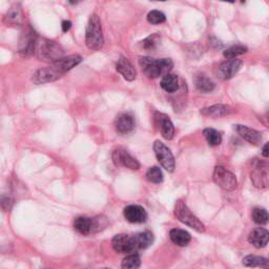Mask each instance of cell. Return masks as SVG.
<instances>
[{
  "label": "cell",
  "mask_w": 269,
  "mask_h": 269,
  "mask_svg": "<svg viewBox=\"0 0 269 269\" xmlns=\"http://www.w3.org/2000/svg\"><path fill=\"white\" fill-rule=\"evenodd\" d=\"M34 54L40 60L54 63L64 57V50L61 45L53 40L37 38L34 45Z\"/></svg>",
  "instance_id": "6da1fadb"
},
{
  "label": "cell",
  "mask_w": 269,
  "mask_h": 269,
  "mask_svg": "<svg viewBox=\"0 0 269 269\" xmlns=\"http://www.w3.org/2000/svg\"><path fill=\"white\" fill-rule=\"evenodd\" d=\"M139 64L145 75L152 79L167 75L173 66V62L168 58L154 59L151 57H141Z\"/></svg>",
  "instance_id": "7a4b0ae2"
},
{
  "label": "cell",
  "mask_w": 269,
  "mask_h": 269,
  "mask_svg": "<svg viewBox=\"0 0 269 269\" xmlns=\"http://www.w3.org/2000/svg\"><path fill=\"white\" fill-rule=\"evenodd\" d=\"M85 43L86 46L92 51H99L104 44V37L101 26L100 18L97 14H93L85 30Z\"/></svg>",
  "instance_id": "3957f363"
},
{
  "label": "cell",
  "mask_w": 269,
  "mask_h": 269,
  "mask_svg": "<svg viewBox=\"0 0 269 269\" xmlns=\"http://www.w3.org/2000/svg\"><path fill=\"white\" fill-rule=\"evenodd\" d=\"M174 216L177 217V219L180 222H182L183 224L192 228V230H194L198 232L205 231L204 224L202 223L196 216H194L182 200H178L176 202V205H174Z\"/></svg>",
  "instance_id": "277c9868"
},
{
  "label": "cell",
  "mask_w": 269,
  "mask_h": 269,
  "mask_svg": "<svg viewBox=\"0 0 269 269\" xmlns=\"http://www.w3.org/2000/svg\"><path fill=\"white\" fill-rule=\"evenodd\" d=\"M213 181L216 182L217 185H219L221 188L227 191L232 192L238 186V181L234 174L230 172L224 166L218 165L214 167L213 172Z\"/></svg>",
  "instance_id": "5b68a950"
},
{
  "label": "cell",
  "mask_w": 269,
  "mask_h": 269,
  "mask_svg": "<svg viewBox=\"0 0 269 269\" xmlns=\"http://www.w3.org/2000/svg\"><path fill=\"white\" fill-rule=\"evenodd\" d=\"M154 151L161 166L165 168L167 172L173 173L176 167V162H174V157L171 150L164 143L157 140L154 143Z\"/></svg>",
  "instance_id": "8992f818"
},
{
  "label": "cell",
  "mask_w": 269,
  "mask_h": 269,
  "mask_svg": "<svg viewBox=\"0 0 269 269\" xmlns=\"http://www.w3.org/2000/svg\"><path fill=\"white\" fill-rule=\"evenodd\" d=\"M102 220L100 218H89V217H78L74 221V228L75 231L82 234L87 235L91 233H95L101 231L102 226Z\"/></svg>",
  "instance_id": "52a82bcc"
},
{
  "label": "cell",
  "mask_w": 269,
  "mask_h": 269,
  "mask_svg": "<svg viewBox=\"0 0 269 269\" xmlns=\"http://www.w3.org/2000/svg\"><path fill=\"white\" fill-rule=\"evenodd\" d=\"M112 158L113 162L115 163L116 166L126 167L133 171H137L140 168V163L138 162V160L134 159L129 152L123 149H117L114 151Z\"/></svg>",
  "instance_id": "ba28073f"
},
{
  "label": "cell",
  "mask_w": 269,
  "mask_h": 269,
  "mask_svg": "<svg viewBox=\"0 0 269 269\" xmlns=\"http://www.w3.org/2000/svg\"><path fill=\"white\" fill-rule=\"evenodd\" d=\"M62 77V74L57 71L53 65L41 67V69L37 70L33 75V82L35 84H44L56 81L59 78Z\"/></svg>",
  "instance_id": "9c48e42d"
},
{
  "label": "cell",
  "mask_w": 269,
  "mask_h": 269,
  "mask_svg": "<svg viewBox=\"0 0 269 269\" xmlns=\"http://www.w3.org/2000/svg\"><path fill=\"white\" fill-rule=\"evenodd\" d=\"M112 246L119 253H130L136 250L134 237L125 233L115 235L112 240Z\"/></svg>",
  "instance_id": "30bf717a"
},
{
  "label": "cell",
  "mask_w": 269,
  "mask_h": 269,
  "mask_svg": "<svg viewBox=\"0 0 269 269\" xmlns=\"http://www.w3.org/2000/svg\"><path fill=\"white\" fill-rule=\"evenodd\" d=\"M242 66V60L240 59H230L222 62L218 67V76L222 80L231 79L237 75Z\"/></svg>",
  "instance_id": "8fae6325"
},
{
  "label": "cell",
  "mask_w": 269,
  "mask_h": 269,
  "mask_svg": "<svg viewBox=\"0 0 269 269\" xmlns=\"http://www.w3.org/2000/svg\"><path fill=\"white\" fill-rule=\"evenodd\" d=\"M124 218L131 223H144L147 220V212L142 206L140 205H129L123 211Z\"/></svg>",
  "instance_id": "7c38bea8"
},
{
  "label": "cell",
  "mask_w": 269,
  "mask_h": 269,
  "mask_svg": "<svg viewBox=\"0 0 269 269\" xmlns=\"http://www.w3.org/2000/svg\"><path fill=\"white\" fill-rule=\"evenodd\" d=\"M154 119L157 121V124L159 126V130L161 132V134L165 140H172L174 134V127L171 121L170 117H167L164 114L157 113Z\"/></svg>",
  "instance_id": "4fadbf2b"
},
{
  "label": "cell",
  "mask_w": 269,
  "mask_h": 269,
  "mask_svg": "<svg viewBox=\"0 0 269 269\" xmlns=\"http://www.w3.org/2000/svg\"><path fill=\"white\" fill-rule=\"evenodd\" d=\"M234 113V110L231 106L226 104H214L211 106L205 107L201 111V114L206 117H212V118H221L231 115Z\"/></svg>",
  "instance_id": "5bb4252c"
},
{
  "label": "cell",
  "mask_w": 269,
  "mask_h": 269,
  "mask_svg": "<svg viewBox=\"0 0 269 269\" xmlns=\"http://www.w3.org/2000/svg\"><path fill=\"white\" fill-rule=\"evenodd\" d=\"M82 61V57L80 55H70V56H64L63 58L59 59L58 61L52 63V65L55 67L57 71L63 74L67 71H71L74 67L77 66L80 62Z\"/></svg>",
  "instance_id": "9a60e30c"
},
{
  "label": "cell",
  "mask_w": 269,
  "mask_h": 269,
  "mask_svg": "<svg viewBox=\"0 0 269 269\" xmlns=\"http://www.w3.org/2000/svg\"><path fill=\"white\" fill-rule=\"evenodd\" d=\"M235 131L240 134V136L246 140L247 142H250V144L253 145H260L262 143V134L258 131H255L253 129H250V127L245 126V125H235Z\"/></svg>",
  "instance_id": "2e32d148"
},
{
  "label": "cell",
  "mask_w": 269,
  "mask_h": 269,
  "mask_svg": "<svg viewBox=\"0 0 269 269\" xmlns=\"http://www.w3.org/2000/svg\"><path fill=\"white\" fill-rule=\"evenodd\" d=\"M116 70L123 76L125 80H127V81H134L137 77V72L134 70V65L131 63L129 59L123 56L120 57V59L118 60Z\"/></svg>",
  "instance_id": "e0dca14e"
},
{
  "label": "cell",
  "mask_w": 269,
  "mask_h": 269,
  "mask_svg": "<svg viewBox=\"0 0 269 269\" xmlns=\"http://www.w3.org/2000/svg\"><path fill=\"white\" fill-rule=\"evenodd\" d=\"M268 238H269V232L266 231L265 228H255L253 230L250 235H248V242L251 245H253L255 248H263L267 246L268 244Z\"/></svg>",
  "instance_id": "ac0fdd59"
},
{
  "label": "cell",
  "mask_w": 269,
  "mask_h": 269,
  "mask_svg": "<svg viewBox=\"0 0 269 269\" xmlns=\"http://www.w3.org/2000/svg\"><path fill=\"white\" fill-rule=\"evenodd\" d=\"M115 126L118 133L129 134L134 129V119L131 114H120L115 120Z\"/></svg>",
  "instance_id": "d6986e66"
},
{
  "label": "cell",
  "mask_w": 269,
  "mask_h": 269,
  "mask_svg": "<svg viewBox=\"0 0 269 269\" xmlns=\"http://www.w3.org/2000/svg\"><path fill=\"white\" fill-rule=\"evenodd\" d=\"M170 238L173 243L181 247L187 246L192 241L191 233L183 230H179V228H173L170 231Z\"/></svg>",
  "instance_id": "ffe728a7"
},
{
  "label": "cell",
  "mask_w": 269,
  "mask_h": 269,
  "mask_svg": "<svg viewBox=\"0 0 269 269\" xmlns=\"http://www.w3.org/2000/svg\"><path fill=\"white\" fill-rule=\"evenodd\" d=\"M22 20V10L19 3L13 4L4 16V22L6 24H20Z\"/></svg>",
  "instance_id": "44dd1931"
},
{
  "label": "cell",
  "mask_w": 269,
  "mask_h": 269,
  "mask_svg": "<svg viewBox=\"0 0 269 269\" xmlns=\"http://www.w3.org/2000/svg\"><path fill=\"white\" fill-rule=\"evenodd\" d=\"M268 173H267V166H259L255 167V170L251 173V180L254 183V186L257 187H266L268 183Z\"/></svg>",
  "instance_id": "7402d4cb"
},
{
  "label": "cell",
  "mask_w": 269,
  "mask_h": 269,
  "mask_svg": "<svg viewBox=\"0 0 269 269\" xmlns=\"http://www.w3.org/2000/svg\"><path fill=\"white\" fill-rule=\"evenodd\" d=\"M133 237H134L136 250H146V248L150 247L154 242V235L150 231L139 232L137 234L133 235Z\"/></svg>",
  "instance_id": "603a6c76"
},
{
  "label": "cell",
  "mask_w": 269,
  "mask_h": 269,
  "mask_svg": "<svg viewBox=\"0 0 269 269\" xmlns=\"http://www.w3.org/2000/svg\"><path fill=\"white\" fill-rule=\"evenodd\" d=\"M161 87L167 93H174L179 89V78L174 74H167L161 80Z\"/></svg>",
  "instance_id": "cb8c5ba5"
},
{
  "label": "cell",
  "mask_w": 269,
  "mask_h": 269,
  "mask_svg": "<svg viewBox=\"0 0 269 269\" xmlns=\"http://www.w3.org/2000/svg\"><path fill=\"white\" fill-rule=\"evenodd\" d=\"M243 264L246 267L255 268L260 267L263 269H269L268 259L264 257H259V255H247L243 259Z\"/></svg>",
  "instance_id": "d4e9b609"
},
{
  "label": "cell",
  "mask_w": 269,
  "mask_h": 269,
  "mask_svg": "<svg viewBox=\"0 0 269 269\" xmlns=\"http://www.w3.org/2000/svg\"><path fill=\"white\" fill-rule=\"evenodd\" d=\"M194 84H196V87L199 92L204 94L212 92L214 90V86H216L211 80L205 75L196 76V78H194Z\"/></svg>",
  "instance_id": "484cf974"
},
{
  "label": "cell",
  "mask_w": 269,
  "mask_h": 269,
  "mask_svg": "<svg viewBox=\"0 0 269 269\" xmlns=\"http://www.w3.org/2000/svg\"><path fill=\"white\" fill-rule=\"evenodd\" d=\"M141 265V259L138 253H130L123 259L121 269H138Z\"/></svg>",
  "instance_id": "4316f807"
},
{
  "label": "cell",
  "mask_w": 269,
  "mask_h": 269,
  "mask_svg": "<svg viewBox=\"0 0 269 269\" xmlns=\"http://www.w3.org/2000/svg\"><path fill=\"white\" fill-rule=\"evenodd\" d=\"M203 134L211 146H218L222 143V134L214 129H205Z\"/></svg>",
  "instance_id": "83f0119b"
},
{
  "label": "cell",
  "mask_w": 269,
  "mask_h": 269,
  "mask_svg": "<svg viewBox=\"0 0 269 269\" xmlns=\"http://www.w3.org/2000/svg\"><path fill=\"white\" fill-rule=\"evenodd\" d=\"M247 53V48L244 45L237 44V45H232L231 48H228L227 50L224 51L223 55L226 59H237L238 56L243 55V54Z\"/></svg>",
  "instance_id": "f1b7e54d"
},
{
  "label": "cell",
  "mask_w": 269,
  "mask_h": 269,
  "mask_svg": "<svg viewBox=\"0 0 269 269\" xmlns=\"http://www.w3.org/2000/svg\"><path fill=\"white\" fill-rule=\"evenodd\" d=\"M146 179L152 183L159 184L161 182H163V173L158 166H153L147 171Z\"/></svg>",
  "instance_id": "f546056e"
},
{
  "label": "cell",
  "mask_w": 269,
  "mask_h": 269,
  "mask_svg": "<svg viewBox=\"0 0 269 269\" xmlns=\"http://www.w3.org/2000/svg\"><path fill=\"white\" fill-rule=\"evenodd\" d=\"M252 220L257 224L265 225L268 222V212L264 208L257 207L252 211Z\"/></svg>",
  "instance_id": "4dcf8cb0"
},
{
  "label": "cell",
  "mask_w": 269,
  "mask_h": 269,
  "mask_svg": "<svg viewBox=\"0 0 269 269\" xmlns=\"http://www.w3.org/2000/svg\"><path fill=\"white\" fill-rule=\"evenodd\" d=\"M147 20H149V22L152 24H161L165 22L166 17L162 12L154 10L149 13V15H147Z\"/></svg>",
  "instance_id": "1f68e13d"
},
{
  "label": "cell",
  "mask_w": 269,
  "mask_h": 269,
  "mask_svg": "<svg viewBox=\"0 0 269 269\" xmlns=\"http://www.w3.org/2000/svg\"><path fill=\"white\" fill-rule=\"evenodd\" d=\"M159 42H160L159 36L153 35L143 40V41H141V45H142V48H144L145 50H154L156 49V46L158 45Z\"/></svg>",
  "instance_id": "d6a6232c"
},
{
  "label": "cell",
  "mask_w": 269,
  "mask_h": 269,
  "mask_svg": "<svg viewBox=\"0 0 269 269\" xmlns=\"http://www.w3.org/2000/svg\"><path fill=\"white\" fill-rule=\"evenodd\" d=\"M13 204H14V200L9 196H3L0 199V207H1L4 211H9Z\"/></svg>",
  "instance_id": "836d02e7"
},
{
  "label": "cell",
  "mask_w": 269,
  "mask_h": 269,
  "mask_svg": "<svg viewBox=\"0 0 269 269\" xmlns=\"http://www.w3.org/2000/svg\"><path fill=\"white\" fill-rule=\"evenodd\" d=\"M61 26H62V31L64 33H66V32H69L71 30L72 22L70 21V20H64V21H62V25Z\"/></svg>",
  "instance_id": "e575fe53"
},
{
  "label": "cell",
  "mask_w": 269,
  "mask_h": 269,
  "mask_svg": "<svg viewBox=\"0 0 269 269\" xmlns=\"http://www.w3.org/2000/svg\"><path fill=\"white\" fill-rule=\"evenodd\" d=\"M262 156L267 158L269 156V152H268V143H266L263 147V151H262Z\"/></svg>",
  "instance_id": "d590c367"
}]
</instances>
